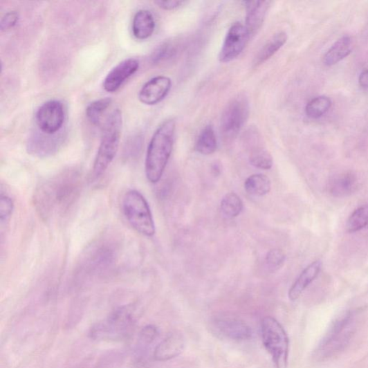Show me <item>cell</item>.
<instances>
[{
	"label": "cell",
	"mask_w": 368,
	"mask_h": 368,
	"mask_svg": "<svg viewBox=\"0 0 368 368\" xmlns=\"http://www.w3.org/2000/svg\"><path fill=\"white\" fill-rule=\"evenodd\" d=\"M322 268L320 261H315L307 266L292 285L288 291V298L292 302L297 301L304 290L318 277Z\"/></svg>",
	"instance_id": "cell-17"
},
{
	"label": "cell",
	"mask_w": 368,
	"mask_h": 368,
	"mask_svg": "<svg viewBox=\"0 0 368 368\" xmlns=\"http://www.w3.org/2000/svg\"><path fill=\"white\" fill-rule=\"evenodd\" d=\"M250 113L248 98L240 95L226 106L220 122V131L224 139L230 140L238 136L246 123Z\"/></svg>",
	"instance_id": "cell-7"
},
{
	"label": "cell",
	"mask_w": 368,
	"mask_h": 368,
	"mask_svg": "<svg viewBox=\"0 0 368 368\" xmlns=\"http://www.w3.org/2000/svg\"><path fill=\"white\" fill-rule=\"evenodd\" d=\"M220 208L226 217H236L243 212V202L235 193H228L221 201Z\"/></svg>",
	"instance_id": "cell-24"
},
{
	"label": "cell",
	"mask_w": 368,
	"mask_h": 368,
	"mask_svg": "<svg viewBox=\"0 0 368 368\" xmlns=\"http://www.w3.org/2000/svg\"><path fill=\"white\" fill-rule=\"evenodd\" d=\"M176 122L174 120L163 122L154 133L147 150L145 175L152 183H158L167 167L174 142Z\"/></svg>",
	"instance_id": "cell-2"
},
{
	"label": "cell",
	"mask_w": 368,
	"mask_h": 368,
	"mask_svg": "<svg viewBox=\"0 0 368 368\" xmlns=\"http://www.w3.org/2000/svg\"><path fill=\"white\" fill-rule=\"evenodd\" d=\"M243 3L247 11L245 26L251 39L262 27L272 2L247 1Z\"/></svg>",
	"instance_id": "cell-14"
},
{
	"label": "cell",
	"mask_w": 368,
	"mask_h": 368,
	"mask_svg": "<svg viewBox=\"0 0 368 368\" xmlns=\"http://www.w3.org/2000/svg\"><path fill=\"white\" fill-rule=\"evenodd\" d=\"M332 102L327 97L321 96L311 100L305 108L306 116L311 119H318L328 112Z\"/></svg>",
	"instance_id": "cell-25"
},
{
	"label": "cell",
	"mask_w": 368,
	"mask_h": 368,
	"mask_svg": "<svg viewBox=\"0 0 368 368\" xmlns=\"http://www.w3.org/2000/svg\"><path fill=\"white\" fill-rule=\"evenodd\" d=\"M14 210V202L10 196L1 194L0 198V219L1 222H8Z\"/></svg>",
	"instance_id": "cell-30"
},
{
	"label": "cell",
	"mask_w": 368,
	"mask_h": 368,
	"mask_svg": "<svg viewBox=\"0 0 368 368\" xmlns=\"http://www.w3.org/2000/svg\"><path fill=\"white\" fill-rule=\"evenodd\" d=\"M156 28L154 17L148 10H140L134 15L132 30L134 35L138 40L150 38Z\"/></svg>",
	"instance_id": "cell-18"
},
{
	"label": "cell",
	"mask_w": 368,
	"mask_h": 368,
	"mask_svg": "<svg viewBox=\"0 0 368 368\" xmlns=\"http://www.w3.org/2000/svg\"><path fill=\"white\" fill-rule=\"evenodd\" d=\"M187 2L183 1H176V0H169V1H164V0H157L155 1L159 8L165 10H172L178 8H180L183 5L185 4Z\"/></svg>",
	"instance_id": "cell-33"
},
{
	"label": "cell",
	"mask_w": 368,
	"mask_h": 368,
	"mask_svg": "<svg viewBox=\"0 0 368 368\" xmlns=\"http://www.w3.org/2000/svg\"><path fill=\"white\" fill-rule=\"evenodd\" d=\"M359 186V180L353 172H345L330 178L327 184L329 194L343 198L353 194Z\"/></svg>",
	"instance_id": "cell-16"
},
{
	"label": "cell",
	"mask_w": 368,
	"mask_h": 368,
	"mask_svg": "<svg viewBox=\"0 0 368 368\" xmlns=\"http://www.w3.org/2000/svg\"><path fill=\"white\" fill-rule=\"evenodd\" d=\"M64 120V105L62 102L56 100L44 103L35 113L37 125L46 135L58 133L63 127Z\"/></svg>",
	"instance_id": "cell-8"
},
{
	"label": "cell",
	"mask_w": 368,
	"mask_h": 368,
	"mask_svg": "<svg viewBox=\"0 0 368 368\" xmlns=\"http://www.w3.org/2000/svg\"><path fill=\"white\" fill-rule=\"evenodd\" d=\"M158 336V330L155 325H147L142 329L139 340L142 344H151Z\"/></svg>",
	"instance_id": "cell-31"
},
{
	"label": "cell",
	"mask_w": 368,
	"mask_h": 368,
	"mask_svg": "<svg viewBox=\"0 0 368 368\" xmlns=\"http://www.w3.org/2000/svg\"><path fill=\"white\" fill-rule=\"evenodd\" d=\"M135 324L134 308L124 306L116 309L106 320L91 327L90 335L95 340H122L131 335Z\"/></svg>",
	"instance_id": "cell-4"
},
{
	"label": "cell",
	"mask_w": 368,
	"mask_h": 368,
	"mask_svg": "<svg viewBox=\"0 0 368 368\" xmlns=\"http://www.w3.org/2000/svg\"><path fill=\"white\" fill-rule=\"evenodd\" d=\"M250 39L249 33L241 23L234 24L229 29L219 54L220 62L228 63L240 56Z\"/></svg>",
	"instance_id": "cell-9"
},
{
	"label": "cell",
	"mask_w": 368,
	"mask_h": 368,
	"mask_svg": "<svg viewBox=\"0 0 368 368\" xmlns=\"http://www.w3.org/2000/svg\"><path fill=\"white\" fill-rule=\"evenodd\" d=\"M122 127V112L116 109L104 124L100 145L94 162L93 175L95 178L102 176L114 160L119 149Z\"/></svg>",
	"instance_id": "cell-3"
},
{
	"label": "cell",
	"mask_w": 368,
	"mask_h": 368,
	"mask_svg": "<svg viewBox=\"0 0 368 368\" xmlns=\"http://www.w3.org/2000/svg\"><path fill=\"white\" fill-rule=\"evenodd\" d=\"M250 162L257 169L269 170L273 167V159L264 147H255L250 154Z\"/></svg>",
	"instance_id": "cell-26"
},
{
	"label": "cell",
	"mask_w": 368,
	"mask_h": 368,
	"mask_svg": "<svg viewBox=\"0 0 368 368\" xmlns=\"http://www.w3.org/2000/svg\"><path fill=\"white\" fill-rule=\"evenodd\" d=\"M18 19H19V14L17 11L7 12L0 23V29L2 31H6L12 28L17 24Z\"/></svg>",
	"instance_id": "cell-32"
},
{
	"label": "cell",
	"mask_w": 368,
	"mask_h": 368,
	"mask_svg": "<svg viewBox=\"0 0 368 368\" xmlns=\"http://www.w3.org/2000/svg\"><path fill=\"white\" fill-rule=\"evenodd\" d=\"M368 226V205L357 209L349 217L347 223V230L349 232H358Z\"/></svg>",
	"instance_id": "cell-27"
},
{
	"label": "cell",
	"mask_w": 368,
	"mask_h": 368,
	"mask_svg": "<svg viewBox=\"0 0 368 368\" xmlns=\"http://www.w3.org/2000/svg\"><path fill=\"white\" fill-rule=\"evenodd\" d=\"M288 36L285 32H279L274 35L257 53L254 65L259 66L270 59L286 44Z\"/></svg>",
	"instance_id": "cell-20"
},
{
	"label": "cell",
	"mask_w": 368,
	"mask_h": 368,
	"mask_svg": "<svg viewBox=\"0 0 368 368\" xmlns=\"http://www.w3.org/2000/svg\"><path fill=\"white\" fill-rule=\"evenodd\" d=\"M122 210L128 223L138 233L149 237L155 234L156 226L150 206L140 192L128 191L122 200Z\"/></svg>",
	"instance_id": "cell-5"
},
{
	"label": "cell",
	"mask_w": 368,
	"mask_h": 368,
	"mask_svg": "<svg viewBox=\"0 0 368 368\" xmlns=\"http://www.w3.org/2000/svg\"><path fill=\"white\" fill-rule=\"evenodd\" d=\"M178 51V44L173 41L163 42L154 51L151 61L154 64L167 62L176 56Z\"/></svg>",
	"instance_id": "cell-28"
},
{
	"label": "cell",
	"mask_w": 368,
	"mask_h": 368,
	"mask_svg": "<svg viewBox=\"0 0 368 368\" xmlns=\"http://www.w3.org/2000/svg\"><path fill=\"white\" fill-rule=\"evenodd\" d=\"M352 322V316L349 314L338 320L333 327L331 328L321 345L320 352L329 356V354L333 353L338 351L341 347L345 345L353 333Z\"/></svg>",
	"instance_id": "cell-10"
},
{
	"label": "cell",
	"mask_w": 368,
	"mask_h": 368,
	"mask_svg": "<svg viewBox=\"0 0 368 368\" xmlns=\"http://www.w3.org/2000/svg\"><path fill=\"white\" fill-rule=\"evenodd\" d=\"M139 61L134 58L127 59L109 71L103 82V87L108 92L118 91L124 82L132 77L139 68Z\"/></svg>",
	"instance_id": "cell-12"
},
{
	"label": "cell",
	"mask_w": 368,
	"mask_h": 368,
	"mask_svg": "<svg viewBox=\"0 0 368 368\" xmlns=\"http://www.w3.org/2000/svg\"><path fill=\"white\" fill-rule=\"evenodd\" d=\"M112 99L102 98L90 103L86 109L88 120L93 125H100L103 115L112 104Z\"/></svg>",
	"instance_id": "cell-23"
},
{
	"label": "cell",
	"mask_w": 368,
	"mask_h": 368,
	"mask_svg": "<svg viewBox=\"0 0 368 368\" xmlns=\"http://www.w3.org/2000/svg\"><path fill=\"white\" fill-rule=\"evenodd\" d=\"M353 49L351 37L343 36L325 53L323 62L326 66H332L349 56Z\"/></svg>",
	"instance_id": "cell-19"
},
{
	"label": "cell",
	"mask_w": 368,
	"mask_h": 368,
	"mask_svg": "<svg viewBox=\"0 0 368 368\" xmlns=\"http://www.w3.org/2000/svg\"><path fill=\"white\" fill-rule=\"evenodd\" d=\"M286 261V255L279 249L270 250L267 255L266 261L268 266L272 269H279Z\"/></svg>",
	"instance_id": "cell-29"
},
{
	"label": "cell",
	"mask_w": 368,
	"mask_h": 368,
	"mask_svg": "<svg viewBox=\"0 0 368 368\" xmlns=\"http://www.w3.org/2000/svg\"><path fill=\"white\" fill-rule=\"evenodd\" d=\"M81 178L73 172L63 173L42 184L35 195V206L45 219L64 213L75 201Z\"/></svg>",
	"instance_id": "cell-1"
},
{
	"label": "cell",
	"mask_w": 368,
	"mask_h": 368,
	"mask_svg": "<svg viewBox=\"0 0 368 368\" xmlns=\"http://www.w3.org/2000/svg\"><path fill=\"white\" fill-rule=\"evenodd\" d=\"M185 348V339L178 333L170 334L155 349L154 358L156 361L165 362L180 356Z\"/></svg>",
	"instance_id": "cell-15"
},
{
	"label": "cell",
	"mask_w": 368,
	"mask_h": 368,
	"mask_svg": "<svg viewBox=\"0 0 368 368\" xmlns=\"http://www.w3.org/2000/svg\"><path fill=\"white\" fill-rule=\"evenodd\" d=\"M264 345L276 368H287L289 339L283 326L272 317H266L261 323Z\"/></svg>",
	"instance_id": "cell-6"
},
{
	"label": "cell",
	"mask_w": 368,
	"mask_h": 368,
	"mask_svg": "<svg viewBox=\"0 0 368 368\" xmlns=\"http://www.w3.org/2000/svg\"><path fill=\"white\" fill-rule=\"evenodd\" d=\"M213 326L219 335L232 340H248L252 335L251 328L246 322L240 320H215Z\"/></svg>",
	"instance_id": "cell-13"
},
{
	"label": "cell",
	"mask_w": 368,
	"mask_h": 368,
	"mask_svg": "<svg viewBox=\"0 0 368 368\" xmlns=\"http://www.w3.org/2000/svg\"><path fill=\"white\" fill-rule=\"evenodd\" d=\"M217 149V140L212 125H207L202 130L196 142V150L201 155L209 156Z\"/></svg>",
	"instance_id": "cell-21"
},
{
	"label": "cell",
	"mask_w": 368,
	"mask_h": 368,
	"mask_svg": "<svg viewBox=\"0 0 368 368\" xmlns=\"http://www.w3.org/2000/svg\"><path fill=\"white\" fill-rule=\"evenodd\" d=\"M244 187L246 191L249 194L262 196L270 192L271 190V181L264 174H253L246 180Z\"/></svg>",
	"instance_id": "cell-22"
},
{
	"label": "cell",
	"mask_w": 368,
	"mask_h": 368,
	"mask_svg": "<svg viewBox=\"0 0 368 368\" xmlns=\"http://www.w3.org/2000/svg\"><path fill=\"white\" fill-rule=\"evenodd\" d=\"M172 86L170 78L156 77L142 86L138 94L139 100L146 105L157 104L168 95Z\"/></svg>",
	"instance_id": "cell-11"
},
{
	"label": "cell",
	"mask_w": 368,
	"mask_h": 368,
	"mask_svg": "<svg viewBox=\"0 0 368 368\" xmlns=\"http://www.w3.org/2000/svg\"><path fill=\"white\" fill-rule=\"evenodd\" d=\"M359 84L363 89L368 88V69L363 71L359 77Z\"/></svg>",
	"instance_id": "cell-34"
}]
</instances>
